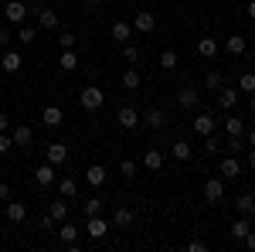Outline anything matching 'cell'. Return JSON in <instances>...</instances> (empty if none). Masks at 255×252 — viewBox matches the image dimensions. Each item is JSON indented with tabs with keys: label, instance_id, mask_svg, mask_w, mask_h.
I'll return each instance as SVG.
<instances>
[{
	"label": "cell",
	"instance_id": "cell-21",
	"mask_svg": "<svg viewBox=\"0 0 255 252\" xmlns=\"http://www.w3.org/2000/svg\"><path fill=\"white\" fill-rule=\"evenodd\" d=\"M177 106H180V109H194V106H197V92L191 89V85L177 92Z\"/></svg>",
	"mask_w": 255,
	"mask_h": 252
},
{
	"label": "cell",
	"instance_id": "cell-30",
	"mask_svg": "<svg viewBox=\"0 0 255 252\" xmlns=\"http://www.w3.org/2000/svg\"><path fill=\"white\" fill-rule=\"evenodd\" d=\"M225 130H228V136H242L245 133V119H238V116L225 119Z\"/></svg>",
	"mask_w": 255,
	"mask_h": 252
},
{
	"label": "cell",
	"instance_id": "cell-22",
	"mask_svg": "<svg viewBox=\"0 0 255 252\" xmlns=\"http://www.w3.org/2000/svg\"><path fill=\"white\" fill-rule=\"evenodd\" d=\"M218 174H221V177H238V174H242V164H238L235 157H225L221 167H218Z\"/></svg>",
	"mask_w": 255,
	"mask_h": 252
},
{
	"label": "cell",
	"instance_id": "cell-35",
	"mask_svg": "<svg viewBox=\"0 0 255 252\" xmlns=\"http://www.w3.org/2000/svg\"><path fill=\"white\" fill-rule=\"evenodd\" d=\"M174 157H177V160H191V143L177 140V143H174Z\"/></svg>",
	"mask_w": 255,
	"mask_h": 252
},
{
	"label": "cell",
	"instance_id": "cell-14",
	"mask_svg": "<svg viewBox=\"0 0 255 252\" xmlns=\"http://www.w3.org/2000/svg\"><path fill=\"white\" fill-rule=\"evenodd\" d=\"M133 222H136V215L129 212V208H116L113 212V229H129Z\"/></svg>",
	"mask_w": 255,
	"mask_h": 252
},
{
	"label": "cell",
	"instance_id": "cell-34",
	"mask_svg": "<svg viewBox=\"0 0 255 252\" xmlns=\"http://www.w3.org/2000/svg\"><path fill=\"white\" fill-rule=\"evenodd\" d=\"M204 150H208V154H218V150H225V143H221L215 133H208L204 136Z\"/></svg>",
	"mask_w": 255,
	"mask_h": 252
},
{
	"label": "cell",
	"instance_id": "cell-31",
	"mask_svg": "<svg viewBox=\"0 0 255 252\" xmlns=\"http://www.w3.org/2000/svg\"><path fill=\"white\" fill-rule=\"evenodd\" d=\"M58 191H61V198H75V194H79V184H75L72 177H61Z\"/></svg>",
	"mask_w": 255,
	"mask_h": 252
},
{
	"label": "cell",
	"instance_id": "cell-4",
	"mask_svg": "<svg viewBox=\"0 0 255 252\" xmlns=\"http://www.w3.org/2000/svg\"><path fill=\"white\" fill-rule=\"evenodd\" d=\"M139 119H143L150 130H167V123H170V119H167V113H163V109H157V106H153V109H146Z\"/></svg>",
	"mask_w": 255,
	"mask_h": 252
},
{
	"label": "cell",
	"instance_id": "cell-45",
	"mask_svg": "<svg viewBox=\"0 0 255 252\" xmlns=\"http://www.w3.org/2000/svg\"><path fill=\"white\" fill-rule=\"evenodd\" d=\"M204 249H208V246H204L201 239H191V242H187V252H204Z\"/></svg>",
	"mask_w": 255,
	"mask_h": 252
},
{
	"label": "cell",
	"instance_id": "cell-11",
	"mask_svg": "<svg viewBox=\"0 0 255 252\" xmlns=\"http://www.w3.org/2000/svg\"><path fill=\"white\" fill-rule=\"evenodd\" d=\"M20 65H24V58H20L17 51H3V55H0V68H3L7 75H14V72H20Z\"/></svg>",
	"mask_w": 255,
	"mask_h": 252
},
{
	"label": "cell",
	"instance_id": "cell-43",
	"mask_svg": "<svg viewBox=\"0 0 255 252\" xmlns=\"http://www.w3.org/2000/svg\"><path fill=\"white\" fill-rule=\"evenodd\" d=\"M10 150H14V136L0 133V154H10Z\"/></svg>",
	"mask_w": 255,
	"mask_h": 252
},
{
	"label": "cell",
	"instance_id": "cell-38",
	"mask_svg": "<svg viewBox=\"0 0 255 252\" xmlns=\"http://www.w3.org/2000/svg\"><path fill=\"white\" fill-rule=\"evenodd\" d=\"M204 82H208V89H221V85H225V75H221V72H208Z\"/></svg>",
	"mask_w": 255,
	"mask_h": 252
},
{
	"label": "cell",
	"instance_id": "cell-10",
	"mask_svg": "<svg viewBox=\"0 0 255 252\" xmlns=\"http://www.w3.org/2000/svg\"><path fill=\"white\" fill-rule=\"evenodd\" d=\"M109 38L119 41V44H126V41L133 38V24H126V20H116V24L109 27Z\"/></svg>",
	"mask_w": 255,
	"mask_h": 252
},
{
	"label": "cell",
	"instance_id": "cell-53",
	"mask_svg": "<svg viewBox=\"0 0 255 252\" xmlns=\"http://www.w3.org/2000/svg\"><path fill=\"white\" fill-rule=\"evenodd\" d=\"M249 106H252V113H255V92H252V99H249Z\"/></svg>",
	"mask_w": 255,
	"mask_h": 252
},
{
	"label": "cell",
	"instance_id": "cell-18",
	"mask_svg": "<svg viewBox=\"0 0 255 252\" xmlns=\"http://www.w3.org/2000/svg\"><path fill=\"white\" fill-rule=\"evenodd\" d=\"M38 24L44 27V31H55V27H58L61 20H58V14H55V10H48V7H41V10H38Z\"/></svg>",
	"mask_w": 255,
	"mask_h": 252
},
{
	"label": "cell",
	"instance_id": "cell-51",
	"mask_svg": "<svg viewBox=\"0 0 255 252\" xmlns=\"http://www.w3.org/2000/svg\"><path fill=\"white\" fill-rule=\"evenodd\" d=\"M249 17L255 20V0H252V3H249Z\"/></svg>",
	"mask_w": 255,
	"mask_h": 252
},
{
	"label": "cell",
	"instance_id": "cell-23",
	"mask_svg": "<svg viewBox=\"0 0 255 252\" xmlns=\"http://www.w3.org/2000/svg\"><path fill=\"white\" fill-rule=\"evenodd\" d=\"M194 130L201 136H208V133H215V116H211V113H201V116L194 119Z\"/></svg>",
	"mask_w": 255,
	"mask_h": 252
},
{
	"label": "cell",
	"instance_id": "cell-28",
	"mask_svg": "<svg viewBox=\"0 0 255 252\" xmlns=\"http://www.w3.org/2000/svg\"><path fill=\"white\" fill-rule=\"evenodd\" d=\"M249 229H252V225H249V218H245V215H242V218H238V222H232V239H238V242H242V239H245V235H249Z\"/></svg>",
	"mask_w": 255,
	"mask_h": 252
},
{
	"label": "cell",
	"instance_id": "cell-12",
	"mask_svg": "<svg viewBox=\"0 0 255 252\" xmlns=\"http://www.w3.org/2000/svg\"><path fill=\"white\" fill-rule=\"evenodd\" d=\"M61 119H65V113H61L58 106H44V113H41V123L44 126H51V130H58Z\"/></svg>",
	"mask_w": 255,
	"mask_h": 252
},
{
	"label": "cell",
	"instance_id": "cell-48",
	"mask_svg": "<svg viewBox=\"0 0 255 252\" xmlns=\"http://www.w3.org/2000/svg\"><path fill=\"white\" fill-rule=\"evenodd\" d=\"M10 38H14L10 31H0V48H7V44H10Z\"/></svg>",
	"mask_w": 255,
	"mask_h": 252
},
{
	"label": "cell",
	"instance_id": "cell-3",
	"mask_svg": "<svg viewBox=\"0 0 255 252\" xmlns=\"http://www.w3.org/2000/svg\"><path fill=\"white\" fill-rule=\"evenodd\" d=\"M116 123L123 126V130H136V126L143 123V119H139V113L133 109V106H123V109L116 113Z\"/></svg>",
	"mask_w": 255,
	"mask_h": 252
},
{
	"label": "cell",
	"instance_id": "cell-1",
	"mask_svg": "<svg viewBox=\"0 0 255 252\" xmlns=\"http://www.w3.org/2000/svg\"><path fill=\"white\" fill-rule=\"evenodd\" d=\"M79 102H82V109H89V113H96L99 106L106 102V92H102L99 85H85V89H82V96H79Z\"/></svg>",
	"mask_w": 255,
	"mask_h": 252
},
{
	"label": "cell",
	"instance_id": "cell-46",
	"mask_svg": "<svg viewBox=\"0 0 255 252\" xmlns=\"http://www.w3.org/2000/svg\"><path fill=\"white\" fill-rule=\"evenodd\" d=\"M0 201H10V184L0 181Z\"/></svg>",
	"mask_w": 255,
	"mask_h": 252
},
{
	"label": "cell",
	"instance_id": "cell-42",
	"mask_svg": "<svg viewBox=\"0 0 255 252\" xmlns=\"http://www.w3.org/2000/svg\"><path fill=\"white\" fill-rule=\"evenodd\" d=\"M119 174L123 177H136V164H133V160H123V164H119Z\"/></svg>",
	"mask_w": 255,
	"mask_h": 252
},
{
	"label": "cell",
	"instance_id": "cell-40",
	"mask_svg": "<svg viewBox=\"0 0 255 252\" xmlns=\"http://www.w3.org/2000/svg\"><path fill=\"white\" fill-rule=\"evenodd\" d=\"M123 58H126V61H133V65H136V61H139V51H136V44H129V41H126V48H123Z\"/></svg>",
	"mask_w": 255,
	"mask_h": 252
},
{
	"label": "cell",
	"instance_id": "cell-20",
	"mask_svg": "<svg viewBox=\"0 0 255 252\" xmlns=\"http://www.w3.org/2000/svg\"><path fill=\"white\" fill-rule=\"evenodd\" d=\"M85 181H89L92 188H102V184H106V167H102V164H92V167L85 171Z\"/></svg>",
	"mask_w": 255,
	"mask_h": 252
},
{
	"label": "cell",
	"instance_id": "cell-27",
	"mask_svg": "<svg viewBox=\"0 0 255 252\" xmlns=\"http://www.w3.org/2000/svg\"><path fill=\"white\" fill-rule=\"evenodd\" d=\"M143 167L160 171V167H163V154H160V150H146V154H143Z\"/></svg>",
	"mask_w": 255,
	"mask_h": 252
},
{
	"label": "cell",
	"instance_id": "cell-29",
	"mask_svg": "<svg viewBox=\"0 0 255 252\" xmlns=\"http://www.w3.org/2000/svg\"><path fill=\"white\" fill-rule=\"evenodd\" d=\"M225 48H228V55H245V38L242 34H232V38L225 41Z\"/></svg>",
	"mask_w": 255,
	"mask_h": 252
},
{
	"label": "cell",
	"instance_id": "cell-36",
	"mask_svg": "<svg viewBox=\"0 0 255 252\" xmlns=\"http://www.w3.org/2000/svg\"><path fill=\"white\" fill-rule=\"evenodd\" d=\"M238 89H242V92H249V96L255 92V75H252V72H245V75L238 78Z\"/></svg>",
	"mask_w": 255,
	"mask_h": 252
},
{
	"label": "cell",
	"instance_id": "cell-37",
	"mask_svg": "<svg viewBox=\"0 0 255 252\" xmlns=\"http://www.w3.org/2000/svg\"><path fill=\"white\" fill-rule=\"evenodd\" d=\"M82 212H85V218H89V215H102V201H99V198H89V201L82 205Z\"/></svg>",
	"mask_w": 255,
	"mask_h": 252
},
{
	"label": "cell",
	"instance_id": "cell-39",
	"mask_svg": "<svg viewBox=\"0 0 255 252\" xmlns=\"http://www.w3.org/2000/svg\"><path fill=\"white\" fill-rule=\"evenodd\" d=\"M34 34H38V31H34V27H27V24H20V31H17V38L24 41V44H31V41H34Z\"/></svg>",
	"mask_w": 255,
	"mask_h": 252
},
{
	"label": "cell",
	"instance_id": "cell-26",
	"mask_svg": "<svg viewBox=\"0 0 255 252\" xmlns=\"http://www.w3.org/2000/svg\"><path fill=\"white\" fill-rule=\"evenodd\" d=\"M14 147H27L31 140H34V133H31V126H14Z\"/></svg>",
	"mask_w": 255,
	"mask_h": 252
},
{
	"label": "cell",
	"instance_id": "cell-5",
	"mask_svg": "<svg viewBox=\"0 0 255 252\" xmlns=\"http://www.w3.org/2000/svg\"><path fill=\"white\" fill-rule=\"evenodd\" d=\"M204 198H208L211 205H218V201L225 198V181H221V177H208V181H204Z\"/></svg>",
	"mask_w": 255,
	"mask_h": 252
},
{
	"label": "cell",
	"instance_id": "cell-25",
	"mask_svg": "<svg viewBox=\"0 0 255 252\" xmlns=\"http://www.w3.org/2000/svg\"><path fill=\"white\" fill-rule=\"evenodd\" d=\"M197 55H201V58H215L218 55V41L215 38H201L197 41Z\"/></svg>",
	"mask_w": 255,
	"mask_h": 252
},
{
	"label": "cell",
	"instance_id": "cell-16",
	"mask_svg": "<svg viewBox=\"0 0 255 252\" xmlns=\"http://www.w3.org/2000/svg\"><path fill=\"white\" fill-rule=\"evenodd\" d=\"M58 68H61V72H75V68H79V55H75V48H65V51H61Z\"/></svg>",
	"mask_w": 255,
	"mask_h": 252
},
{
	"label": "cell",
	"instance_id": "cell-33",
	"mask_svg": "<svg viewBox=\"0 0 255 252\" xmlns=\"http://www.w3.org/2000/svg\"><path fill=\"white\" fill-rule=\"evenodd\" d=\"M160 65H163V68H177V51L174 48H163V51H160Z\"/></svg>",
	"mask_w": 255,
	"mask_h": 252
},
{
	"label": "cell",
	"instance_id": "cell-19",
	"mask_svg": "<svg viewBox=\"0 0 255 252\" xmlns=\"http://www.w3.org/2000/svg\"><path fill=\"white\" fill-rule=\"evenodd\" d=\"M27 218V205L24 201H7V222H24Z\"/></svg>",
	"mask_w": 255,
	"mask_h": 252
},
{
	"label": "cell",
	"instance_id": "cell-41",
	"mask_svg": "<svg viewBox=\"0 0 255 252\" xmlns=\"http://www.w3.org/2000/svg\"><path fill=\"white\" fill-rule=\"evenodd\" d=\"M58 44H61V48H75V44H79V38H75V34H72V31H61Z\"/></svg>",
	"mask_w": 255,
	"mask_h": 252
},
{
	"label": "cell",
	"instance_id": "cell-6",
	"mask_svg": "<svg viewBox=\"0 0 255 252\" xmlns=\"http://www.w3.org/2000/svg\"><path fill=\"white\" fill-rule=\"evenodd\" d=\"M44 160H48V164H55V167H61V164L68 160V147H65V143H48Z\"/></svg>",
	"mask_w": 255,
	"mask_h": 252
},
{
	"label": "cell",
	"instance_id": "cell-9",
	"mask_svg": "<svg viewBox=\"0 0 255 252\" xmlns=\"http://www.w3.org/2000/svg\"><path fill=\"white\" fill-rule=\"evenodd\" d=\"M34 184H38V188H51V184H55V164L44 160L38 171H34Z\"/></svg>",
	"mask_w": 255,
	"mask_h": 252
},
{
	"label": "cell",
	"instance_id": "cell-49",
	"mask_svg": "<svg viewBox=\"0 0 255 252\" xmlns=\"http://www.w3.org/2000/svg\"><path fill=\"white\" fill-rule=\"evenodd\" d=\"M7 126H10V116H7V113H0V133H7Z\"/></svg>",
	"mask_w": 255,
	"mask_h": 252
},
{
	"label": "cell",
	"instance_id": "cell-50",
	"mask_svg": "<svg viewBox=\"0 0 255 252\" xmlns=\"http://www.w3.org/2000/svg\"><path fill=\"white\" fill-rule=\"evenodd\" d=\"M245 160H249V167L255 171V147H249V157H245Z\"/></svg>",
	"mask_w": 255,
	"mask_h": 252
},
{
	"label": "cell",
	"instance_id": "cell-32",
	"mask_svg": "<svg viewBox=\"0 0 255 252\" xmlns=\"http://www.w3.org/2000/svg\"><path fill=\"white\" fill-rule=\"evenodd\" d=\"M123 89H139V72L136 68H126V72H123Z\"/></svg>",
	"mask_w": 255,
	"mask_h": 252
},
{
	"label": "cell",
	"instance_id": "cell-24",
	"mask_svg": "<svg viewBox=\"0 0 255 252\" xmlns=\"http://www.w3.org/2000/svg\"><path fill=\"white\" fill-rule=\"evenodd\" d=\"M48 218H51L55 225L65 222V218H68V205H65V201H51V205H48Z\"/></svg>",
	"mask_w": 255,
	"mask_h": 252
},
{
	"label": "cell",
	"instance_id": "cell-17",
	"mask_svg": "<svg viewBox=\"0 0 255 252\" xmlns=\"http://www.w3.org/2000/svg\"><path fill=\"white\" fill-rule=\"evenodd\" d=\"M218 102H221V109H235L238 89H228V85H221V89H218Z\"/></svg>",
	"mask_w": 255,
	"mask_h": 252
},
{
	"label": "cell",
	"instance_id": "cell-47",
	"mask_svg": "<svg viewBox=\"0 0 255 252\" xmlns=\"http://www.w3.org/2000/svg\"><path fill=\"white\" fill-rule=\"evenodd\" d=\"M242 242H245V249H255V232H252V229H249V235H245Z\"/></svg>",
	"mask_w": 255,
	"mask_h": 252
},
{
	"label": "cell",
	"instance_id": "cell-44",
	"mask_svg": "<svg viewBox=\"0 0 255 252\" xmlns=\"http://www.w3.org/2000/svg\"><path fill=\"white\" fill-rule=\"evenodd\" d=\"M225 150H245V143H242V136H232V140L225 143Z\"/></svg>",
	"mask_w": 255,
	"mask_h": 252
},
{
	"label": "cell",
	"instance_id": "cell-2",
	"mask_svg": "<svg viewBox=\"0 0 255 252\" xmlns=\"http://www.w3.org/2000/svg\"><path fill=\"white\" fill-rule=\"evenodd\" d=\"M85 232H89V239H102V235L109 232V222L102 215H89L85 218Z\"/></svg>",
	"mask_w": 255,
	"mask_h": 252
},
{
	"label": "cell",
	"instance_id": "cell-8",
	"mask_svg": "<svg viewBox=\"0 0 255 252\" xmlns=\"http://www.w3.org/2000/svg\"><path fill=\"white\" fill-rule=\"evenodd\" d=\"M157 27V17L150 14V10H136V20H133V31H139V34H150Z\"/></svg>",
	"mask_w": 255,
	"mask_h": 252
},
{
	"label": "cell",
	"instance_id": "cell-7",
	"mask_svg": "<svg viewBox=\"0 0 255 252\" xmlns=\"http://www.w3.org/2000/svg\"><path fill=\"white\" fill-rule=\"evenodd\" d=\"M3 14H7V20H10V24H24L27 7H24V0H10V3L3 7Z\"/></svg>",
	"mask_w": 255,
	"mask_h": 252
},
{
	"label": "cell",
	"instance_id": "cell-13",
	"mask_svg": "<svg viewBox=\"0 0 255 252\" xmlns=\"http://www.w3.org/2000/svg\"><path fill=\"white\" fill-rule=\"evenodd\" d=\"M58 235H61L65 246H72V242H79V225H72V222L65 218V222H58Z\"/></svg>",
	"mask_w": 255,
	"mask_h": 252
},
{
	"label": "cell",
	"instance_id": "cell-15",
	"mask_svg": "<svg viewBox=\"0 0 255 252\" xmlns=\"http://www.w3.org/2000/svg\"><path fill=\"white\" fill-rule=\"evenodd\" d=\"M235 212H238V215H245V218H252V215H255V194H238Z\"/></svg>",
	"mask_w": 255,
	"mask_h": 252
},
{
	"label": "cell",
	"instance_id": "cell-52",
	"mask_svg": "<svg viewBox=\"0 0 255 252\" xmlns=\"http://www.w3.org/2000/svg\"><path fill=\"white\" fill-rule=\"evenodd\" d=\"M249 147H255V130H252V133H249Z\"/></svg>",
	"mask_w": 255,
	"mask_h": 252
}]
</instances>
